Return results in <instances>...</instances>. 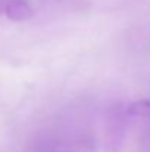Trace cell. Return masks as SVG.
Masks as SVG:
<instances>
[{
    "label": "cell",
    "mask_w": 150,
    "mask_h": 152,
    "mask_svg": "<svg viewBox=\"0 0 150 152\" xmlns=\"http://www.w3.org/2000/svg\"><path fill=\"white\" fill-rule=\"evenodd\" d=\"M128 117L134 118H143L146 121H150V99H140L127 106Z\"/></svg>",
    "instance_id": "cell-3"
},
{
    "label": "cell",
    "mask_w": 150,
    "mask_h": 152,
    "mask_svg": "<svg viewBox=\"0 0 150 152\" xmlns=\"http://www.w3.org/2000/svg\"><path fill=\"white\" fill-rule=\"evenodd\" d=\"M4 15L13 22H22L33 16V7L28 0H6Z\"/></svg>",
    "instance_id": "cell-2"
},
{
    "label": "cell",
    "mask_w": 150,
    "mask_h": 152,
    "mask_svg": "<svg viewBox=\"0 0 150 152\" xmlns=\"http://www.w3.org/2000/svg\"><path fill=\"white\" fill-rule=\"evenodd\" d=\"M6 10V0H0V15H4Z\"/></svg>",
    "instance_id": "cell-4"
},
{
    "label": "cell",
    "mask_w": 150,
    "mask_h": 152,
    "mask_svg": "<svg viewBox=\"0 0 150 152\" xmlns=\"http://www.w3.org/2000/svg\"><path fill=\"white\" fill-rule=\"evenodd\" d=\"M127 108L122 103L112 106L106 115L104 126V145L110 152H118L124 143L127 130Z\"/></svg>",
    "instance_id": "cell-1"
}]
</instances>
